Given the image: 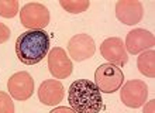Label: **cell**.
I'll use <instances>...</instances> for the list:
<instances>
[{"label": "cell", "mask_w": 155, "mask_h": 113, "mask_svg": "<svg viewBox=\"0 0 155 113\" xmlns=\"http://www.w3.org/2000/svg\"><path fill=\"white\" fill-rule=\"evenodd\" d=\"M62 9H65L68 13L72 14H79L89 9V2L87 0H61L59 2Z\"/></svg>", "instance_id": "cell-14"}, {"label": "cell", "mask_w": 155, "mask_h": 113, "mask_svg": "<svg viewBox=\"0 0 155 113\" xmlns=\"http://www.w3.org/2000/svg\"><path fill=\"white\" fill-rule=\"evenodd\" d=\"M154 106H155V101H150L147 105H144L143 113H154Z\"/></svg>", "instance_id": "cell-19"}, {"label": "cell", "mask_w": 155, "mask_h": 113, "mask_svg": "<svg viewBox=\"0 0 155 113\" xmlns=\"http://www.w3.org/2000/svg\"><path fill=\"white\" fill-rule=\"evenodd\" d=\"M49 51V37L42 30H28L16 41L17 58L25 65H35Z\"/></svg>", "instance_id": "cell-2"}, {"label": "cell", "mask_w": 155, "mask_h": 113, "mask_svg": "<svg viewBox=\"0 0 155 113\" xmlns=\"http://www.w3.org/2000/svg\"><path fill=\"white\" fill-rule=\"evenodd\" d=\"M96 51L94 40L87 34H76L68 43L69 56L76 62H82L92 58Z\"/></svg>", "instance_id": "cell-8"}, {"label": "cell", "mask_w": 155, "mask_h": 113, "mask_svg": "<svg viewBox=\"0 0 155 113\" xmlns=\"http://www.w3.org/2000/svg\"><path fill=\"white\" fill-rule=\"evenodd\" d=\"M65 95L64 85L57 79H47L38 88V99L47 106H57Z\"/></svg>", "instance_id": "cell-12"}, {"label": "cell", "mask_w": 155, "mask_h": 113, "mask_svg": "<svg viewBox=\"0 0 155 113\" xmlns=\"http://www.w3.org/2000/svg\"><path fill=\"white\" fill-rule=\"evenodd\" d=\"M124 84V72L113 64H102L94 72V85L103 93H114Z\"/></svg>", "instance_id": "cell-3"}, {"label": "cell", "mask_w": 155, "mask_h": 113, "mask_svg": "<svg viewBox=\"0 0 155 113\" xmlns=\"http://www.w3.org/2000/svg\"><path fill=\"white\" fill-rule=\"evenodd\" d=\"M10 28L7 27L6 24H3V23H0V44H3V43H6V41L10 38Z\"/></svg>", "instance_id": "cell-17"}, {"label": "cell", "mask_w": 155, "mask_h": 113, "mask_svg": "<svg viewBox=\"0 0 155 113\" xmlns=\"http://www.w3.org/2000/svg\"><path fill=\"white\" fill-rule=\"evenodd\" d=\"M18 13L17 0H0V16L4 19H13Z\"/></svg>", "instance_id": "cell-15"}, {"label": "cell", "mask_w": 155, "mask_h": 113, "mask_svg": "<svg viewBox=\"0 0 155 113\" xmlns=\"http://www.w3.org/2000/svg\"><path fill=\"white\" fill-rule=\"evenodd\" d=\"M148 98V86L144 81L131 79L124 84L120 92V99L127 108L138 109L145 105Z\"/></svg>", "instance_id": "cell-5"}, {"label": "cell", "mask_w": 155, "mask_h": 113, "mask_svg": "<svg viewBox=\"0 0 155 113\" xmlns=\"http://www.w3.org/2000/svg\"><path fill=\"white\" fill-rule=\"evenodd\" d=\"M20 21L28 30H42L49 24V10L41 3H27L20 12Z\"/></svg>", "instance_id": "cell-4"}, {"label": "cell", "mask_w": 155, "mask_h": 113, "mask_svg": "<svg viewBox=\"0 0 155 113\" xmlns=\"http://www.w3.org/2000/svg\"><path fill=\"white\" fill-rule=\"evenodd\" d=\"M49 113H76L72 108H68V106H58L55 109H52Z\"/></svg>", "instance_id": "cell-18"}, {"label": "cell", "mask_w": 155, "mask_h": 113, "mask_svg": "<svg viewBox=\"0 0 155 113\" xmlns=\"http://www.w3.org/2000/svg\"><path fill=\"white\" fill-rule=\"evenodd\" d=\"M144 16V7L137 0H120L116 3V17L126 26L138 24Z\"/></svg>", "instance_id": "cell-11"}, {"label": "cell", "mask_w": 155, "mask_h": 113, "mask_svg": "<svg viewBox=\"0 0 155 113\" xmlns=\"http://www.w3.org/2000/svg\"><path fill=\"white\" fill-rule=\"evenodd\" d=\"M100 54L104 60L109 61V64H113L118 68L128 62V54L124 47V41L118 37H110L103 41L100 45Z\"/></svg>", "instance_id": "cell-7"}, {"label": "cell", "mask_w": 155, "mask_h": 113, "mask_svg": "<svg viewBox=\"0 0 155 113\" xmlns=\"http://www.w3.org/2000/svg\"><path fill=\"white\" fill-rule=\"evenodd\" d=\"M68 102L76 113H99L103 109L102 92L89 79L72 82L68 91Z\"/></svg>", "instance_id": "cell-1"}, {"label": "cell", "mask_w": 155, "mask_h": 113, "mask_svg": "<svg viewBox=\"0 0 155 113\" xmlns=\"http://www.w3.org/2000/svg\"><path fill=\"white\" fill-rule=\"evenodd\" d=\"M137 67L138 71L143 75L148 78L155 77V51L154 50H148L144 53L140 54V56L137 58Z\"/></svg>", "instance_id": "cell-13"}, {"label": "cell", "mask_w": 155, "mask_h": 113, "mask_svg": "<svg viewBox=\"0 0 155 113\" xmlns=\"http://www.w3.org/2000/svg\"><path fill=\"white\" fill-rule=\"evenodd\" d=\"M8 95L16 101H27L34 93V79L28 72H16L7 81Z\"/></svg>", "instance_id": "cell-6"}, {"label": "cell", "mask_w": 155, "mask_h": 113, "mask_svg": "<svg viewBox=\"0 0 155 113\" xmlns=\"http://www.w3.org/2000/svg\"><path fill=\"white\" fill-rule=\"evenodd\" d=\"M154 44H155V38L151 31H147L144 28H135V30H131L127 34L124 47H126L127 53L137 55L140 53L151 50L154 47Z\"/></svg>", "instance_id": "cell-10"}, {"label": "cell", "mask_w": 155, "mask_h": 113, "mask_svg": "<svg viewBox=\"0 0 155 113\" xmlns=\"http://www.w3.org/2000/svg\"><path fill=\"white\" fill-rule=\"evenodd\" d=\"M0 113H14V103L12 96L0 91Z\"/></svg>", "instance_id": "cell-16"}, {"label": "cell", "mask_w": 155, "mask_h": 113, "mask_svg": "<svg viewBox=\"0 0 155 113\" xmlns=\"http://www.w3.org/2000/svg\"><path fill=\"white\" fill-rule=\"evenodd\" d=\"M48 69L55 79H65L72 74V61L61 47H55L48 53Z\"/></svg>", "instance_id": "cell-9"}]
</instances>
